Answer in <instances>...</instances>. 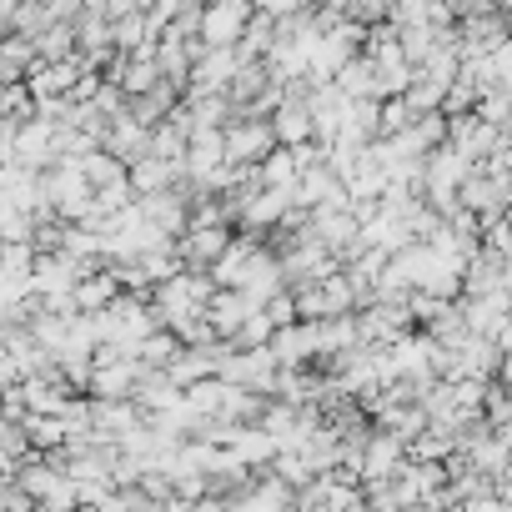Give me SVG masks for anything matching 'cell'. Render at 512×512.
I'll list each match as a JSON object with an SVG mask.
<instances>
[{"label":"cell","instance_id":"cell-13","mask_svg":"<svg viewBox=\"0 0 512 512\" xmlns=\"http://www.w3.org/2000/svg\"><path fill=\"white\" fill-rule=\"evenodd\" d=\"M251 6H262V11H272V16L282 21V16H297V11H307L312 0H251Z\"/></svg>","mask_w":512,"mask_h":512},{"label":"cell","instance_id":"cell-5","mask_svg":"<svg viewBox=\"0 0 512 512\" xmlns=\"http://www.w3.org/2000/svg\"><path fill=\"white\" fill-rule=\"evenodd\" d=\"M407 462V442L387 427L372 422L367 442H362V482H382V477H397V467Z\"/></svg>","mask_w":512,"mask_h":512},{"label":"cell","instance_id":"cell-9","mask_svg":"<svg viewBox=\"0 0 512 512\" xmlns=\"http://www.w3.org/2000/svg\"><path fill=\"white\" fill-rule=\"evenodd\" d=\"M352 101H362V96H382V86H377V66H372V56L367 51H357V56H347L342 66H337V76H332Z\"/></svg>","mask_w":512,"mask_h":512},{"label":"cell","instance_id":"cell-3","mask_svg":"<svg viewBox=\"0 0 512 512\" xmlns=\"http://www.w3.org/2000/svg\"><path fill=\"white\" fill-rule=\"evenodd\" d=\"M226 246H231V226L226 221H191L176 236V262L191 267V272H211Z\"/></svg>","mask_w":512,"mask_h":512},{"label":"cell","instance_id":"cell-7","mask_svg":"<svg viewBox=\"0 0 512 512\" xmlns=\"http://www.w3.org/2000/svg\"><path fill=\"white\" fill-rule=\"evenodd\" d=\"M236 66H241V56H236V46H206L201 56H196V86H206V91H226V81L236 76Z\"/></svg>","mask_w":512,"mask_h":512},{"label":"cell","instance_id":"cell-8","mask_svg":"<svg viewBox=\"0 0 512 512\" xmlns=\"http://www.w3.org/2000/svg\"><path fill=\"white\" fill-rule=\"evenodd\" d=\"M272 41H277V16L256 6V11L246 16L241 36H236V56H241V61H256V56H267V51H272Z\"/></svg>","mask_w":512,"mask_h":512},{"label":"cell","instance_id":"cell-6","mask_svg":"<svg viewBox=\"0 0 512 512\" xmlns=\"http://www.w3.org/2000/svg\"><path fill=\"white\" fill-rule=\"evenodd\" d=\"M251 11H256L251 0H206L201 41H206V46H236V36H241V26H246Z\"/></svg>","mask_w":512,"mask_h":512},{"label":"cell","instance_id":"cell-2","mask_svg":"<svg viewBox=\"0 0 512 512\" xmlns=\"http://www.w3.org/2000/svg\"><path fill=\"white\" fill-rule=\"evenodd\" d=\"M221 136H226V161H236V166H256L272 146H282L272 131V116H231L221 126Z\"/></svg>","mask_w":512,"mask_h":512},{"label":"cell","instance_id":"cell-14","mask_svg":"<svg viewBox=\"0 0 512 512\" xmlns=\"http://www.w3.org/2000/svg\"><path fill=\"white\" fill-rule=\"evenodd\" d=\"M106 297H111V282H86V287H81V302H86V307H101Z\"/></svg>","mask_w":512,"mask_h":512},{"label":"cell","instance_id":"cell-10","mask_svg":"<svg viewBox=\"0 0 512 512\" xmlns=\"http://www.w3.org/2000/svg\"><path fill=\"white\" fill-rule=\"evenodd\" d=\"M256 171H262V181H267V186H292V181L302 176V166H297L292 146H272L262 161H256Z\"/></svg>","mask_w":512,"mask_h":512},{"label":"cell","instance_id":"cell-1","mask_svg":"<svg viewBox=\"0 0 512 512\" xmlns=\"http://www.w3.org/2000/svg\"><path fill=\"white\" fill-rule=\"evenodd\" d=\"M277 372H282V367H277L272 347H236V342L226 337V352H221V362H216V377H221V382L251 387V392H272Z\"/></svg>","mask_w":512,"mask_h":512},{"label":"cell","instance_id":"cell-15","mask_svg":"<svg viewBox=\"0 0 512 512\" xmlns=\"http://www.w3.org/2000/svg\"><path fill=\"white\" fill-rule=\"evenodd\" d=\"M502 497H507V507H512V477H507V482H502Z\"/></svg>","mask_w":512,"mask_h":512},{"label":"cell","instance_id":"cell-4","mask_svg":"<svg viewBox=\"0 0 512 512\" xmlns=\"http://www.w3.org/2000/svg\"><path fill=\"white\" fill-rule=\"evenodd\" d=\"M267 347H272L277 367H312V362H317V352H322V322L297 317V322L277 327Z\"/></svg>","mask_w":512,"mask_h":512},{"label":"cell","instance_id":"cell-12","mask_svg":"<svg viewBox=\"0 0 512 512\" xmlns=\"http://www.w3.org/2000/svg\"><path fill=\"white\" fill-rule=\"evenodd\" d=\"M487 61H492V76H497V86H507V91H512V36H507L497 51H487Z\"/></svg>","mask_w":512,"mask_h":512},{"label":"cell","instance_id":"cell-11","mask_svg":"<svg viewBox=\"0 0 512 512\" xmlns=\"http://www.w3.org/2000/svg\"><path fill=\"white\" fill-rule=\"evenodd\" d=\"M272 332H277V327H272V317H267L262 307H256V312L231 332V342H236V347H267V342H272Z\"/></svg>","mask_w":512,"mask_h":512}]
</instances>
